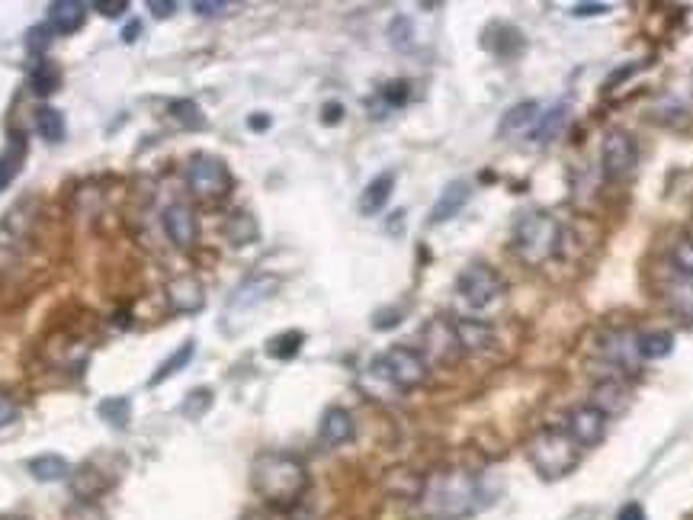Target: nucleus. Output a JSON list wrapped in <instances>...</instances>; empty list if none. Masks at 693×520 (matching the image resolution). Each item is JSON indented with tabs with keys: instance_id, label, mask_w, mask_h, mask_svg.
<instances>
[{
	"instance_id": "f257e3e1",
	"label": "nucleus",
	"mask_w": 693,
	"mask_h": 520,
	"mask_svg": "<svg viewBox=\"0 0 693 520\" xmlns=\"http://www.w3.org/2000/svg\"><path fill=\"white\" fill-rule=\"evenodd\" d=\"M418 501L427 520H466L485 504V488L469 469H440L421 482Z\"/></svg>"
},
{
	"instance_id": "f03ea898",
	"label": "nucleus",
	"mask_w": 693,
	"mask_h": 520,
	"mask_svg": "<svg viewBox=\"0 0 693 520\" xmlns=\"http://www.w3.org/2000/svg\"><path fill=\"white\" fill-rule=\"evenodd\" d=\"M424 379H427L424 354L414 347L398 344L366 366L360 386L366 389V395H373V399H392V395L414 392L418 386H424Z\"/></svg>"
},
{
	"instance_id": "7ed1b4c3",
	"label": "nucleus",
	"mask_w": 693,
	"mask_h": 520,
	"mask_svg": "<svg viewBox=\"0 0 693 520\" xmlns=\"http://www.w3.org/2000/svg\"><path fill=\"white\" fill-rule=\"evenodd\" d=\"M251 485L254 492L264 498L267 504H276V508H292L308 488V469L299 456L292 453H260L254 460L251 469Z\"/></svg>"
},
{
	"instance_id": "20e7f679",
	"label": "nucleus",
	"mask_w": 693,
	"mask_h": 520,
	"mask_svg": "<svg viewBox=\"0 0 693 520\" xmlns=\"http://www.w3.org/2000/svg\"><path fill=\"white\" fill-rule=\"evenodd\" d=\"M562 244V225L552 212L530 209L514 222V254L527 267H539L556 257Z\"/></svg>"
},
{
	"instance_id": "39448f33",
	"label": "nucleus",
	"mask_w": 693,
	"mask_h": 520,
	"mask_svg": "<svg viewBox=\"0 0 693 520\" xmlns=\"http://www.w3.org/2000/svg\"><path fill=\"white\" fill-rule=\"evenodd\" d=\"M527 456H530L533 469L539 472V479L559 482L578 466L581 447L572 440V434H568L565 427H543V431H536L530 437Z\"/></svg>"
},
{
	"instance_id": "423d86ee",
	"label": "nucleus",
	"mask_w": 693,
	"mask_h": 520,
	"mask_svg": "<svg viewBox=\"0 0 693 520\" xmlns=\"http://www.w3.org/2000/svg\"><path fill=\"white\" fill-rule=\"evenodd\" d=\"M36 216H39L36 196H26V200L4 212V219H0V273L10 270L20 260L26 241L36 228Z\"/></svg>"
},
{
	"instance_id": "0eeeda50",
	"label": "nucleus",
	"mask_w": 693,
	"mask_h": 520,
	"mask_svg": "<svg viewBox=\"0 0 693 520\" xmlns=\"http://www.w3.org/2000/svg\"><path fill=\"white\" fill-rule=\"evenodd\" d=\"M231 171L222 158L215 155H193L187 164V190L199 203H219L231 193Z\"/></svg>"
},
{
	"instance_id": "6e6552de",
	"label": "nucleus",
	"mask_w": 693,
	"mask_h": 520,
	"mask_svg": "<svg viewBox=\"0 0 693 520\" xmlns=\"http://www.w3.org/2000/svg\"><path fill=\"white\" fill-rule=\"evenodd\" d=\"M501 293H504V280L498 277V270H491L488 264H469L456 277V296L472 312L488 309L491 302L501 299Z\"/></svg>"
},
{
	"instance_id": "1a4fd4ad",
	"label": "nucleus",
	"mask_w": 693,
	"mask_h": 520,
	"mask_svg": "<svg viewBox=\"0 0 693 520\" xmlns=\"http://www.w3.org/2000/svg\"><path fill=\"white\" fill-rule=\"evenodd\" d=\"M68 485H71V495L77 504H97V498L106 495L116 485V469H106L103 460L90 456L87 463L71 469Z\"/></svg>"
},
{
	"instance_id": "9d476101",
	"label": "nucleus",
	"mask_w": 693,
	"mask_h": 520,
	"mask_svg": "<svg viewBox=\"0 0 693 520\" xmlns=\"http://www.w3.org/2000/svg\"><path fill=\"white\" fill-rule=\"evenodd\" d=\"M639 164V145L629 132L613 129L604 139V151H600V167H604L607 180H626Z\"/></svg>"
},
{
	"instance_id": "9b49d317",
	"label": "nucleus",
	"mask_w": 693,
	"mask_h": 520,
	"mask_svg": "<svg viewBox=\"0 0 693 520\" xmlns=\"http://www.w3.org/2000/svg\"><path fill=\"white\" fill-rule=\"evenodd\" d=\"M421 341H424V360H434V363H453L462 347H459V338H456V321L450 318H430L424 331H421Z\"/></svg>"
},
{
	"instance_id": "f8f14e48",
	"label": "nucleus",
	"mask_w": 693,
	"mask_h": 520,
	"mask_svg": "<svg viewBox=\"0 0 693 520\" xmlns=\"http://www.w3.org/2000/svg\"><path fill=\"white\" fill-rule=\"evenodd\" d=\"M607 421H610V418H607L600 408L581 405V408L572 411V415H568L565 431L572 434V440L578 443L581 450H591V447H597V443L607 437Z\"/></svg>"
},
{
	"instance_id": "ddd939ff",
	"label": "nucleus",
	"mask_w": 693,
	"mask_h": 520,
	"mask_svg": "<svg viewBox=\"0 0 693 520\" xmlns=\"http://www.w3.org/2000/svg\"><path fill=\"white\" fill-rule=\"evenodd\" d=\"M161 225H164L167 241H171L177 251H190L196 244L199 222H196V212H193L190 203H171V206H167L164 216H161Z\"/></svg>"
},
{
	"instance_id": "4468645a",
	"label": "nucleus",
	"mask_w": 693,
	"mask_h": 520,
	"mask_svg": "<svg viewBox=\"0 0 693 520\" xmlns=\"http://www.w3.org/2000/svg\"><path fill=\"white\" fill-rule=\"evenodd\" d=\"M167 305L177 312V315H196L206 309V286L193 273H180L171 283H167Z\"/></svg>"
},
{
	"instance_id": "2eb2a0df",
	"label": "nucleus",
	"mask_w": 693,
	"mask_h": 520,
	"mask_svg": "<svg viewBox=\"0 0 693 520\" xmlns=\"http://www.w3.org/2000/svg\"><path fill=\"white\" fill-rule=\"evenodd\" d=\"M276 293H280V280L270 277V273H257V277L244 280L235 293L228 299V312H251L257 305L270 302Z\"/></svg>"
},
{
	"instance_id": "dca6fc26",
	"label": "nucleus",
	"mask_w": 693,
	"mask_h": 520,
	"mask_svg": "<svg viewBox=\"0 0 693 520\" xmlns=\"http://www.w3.org/2000/svg\"><path fill=\"white\" fill-rule=\"evenodd\" d=\"M353 434H357V424H353V415L347 408L341 405H331L325 415H321V424H318V440L325 443L328 450L334 447H344V443L353 440Z\"/></svg>"
},
{
	"instance_id": "f3484780",
	"label": "nucleus",
	"mask_w": 693,
	"mask_h": 520,
	"mask_svg": "<svg viewBox=\"0 0 693 520\" xmlns=\"http://www.w3.org/2000/svg\"><path fill=\"white\" fill-rule=\"evenodd\" d=\"M482 45H485V49H488L491 55H495V58L511 61V58L523 55V49H527V39H523L520 29L511 26V23H491V26L485 29Z\"/></svg>"
},
{
	"instance_id": "a211bd4d",
	"label": "nucleus",
	"mask_w": 693,
	"mask_h": 520,
	"mask_svg": "<svg viewBox=\"0 0 693 520\" xmlns=\"http://www.w3.org/2000/svg\"><path fill=\"white\" fill-rule=\"evenodd\" d=\"M45 23L58 36L81 33L87 23V4H81V0H55V4H49V13H45Z\"/></svg>"
},
{
	"instance_id": "6ab92c4d",
	"label": "nucleus",
	"mask_w": 693,
	"mask_h": 520,
	"mask_svg": "<svg viewBox=\"0 0 693 520\" xmlns=\"http://www.w3.org/2000/svg\"><path fill=\"white\" fill-rule=\"evenodd\" d=\"M469 196H472V187L466 180H450L446 183V187L440 190V196H437V203H434V209H430V225H443V222H450L453 216H459L462 209H466V203H469Z\"/></svg>"
},
{
	"instance_id": "aec40b11",
	"label": "nucleus",
	"mask_w": 693,
	"mask_h": 520,
	"mask_svg": "<svg viewBox=\"0 0 693 520\" xmlns=\"http://www.w3.org/2000/svg\"><path fill=\"white\" fill-rule=\"evenodd\" d=\"M395 190V171H382L366 183V190L360 193V216H379V212L389 206V196Z\"/></svg>"
},
{
	"instance_id": "412c9836",
	"label": "nucleus",
	"mask_w": 693,
	"mask_h": 520,
	"mask_svg": "<svg viewBox=\"0 0 693 520\" xmlns=\"http://www.w3.org/2000/svg\"><path fill=\"white\" fill-rule=\"evenodd\" d=\"M23 161H26V135L17 132V135H10V142L4 148H0V193L20 177Z\"/></svg>"
},
{
	"instance_id": "4be33fe9",
	"label": "nucleus",
	"mask_w": 693,
	"mask_h": 520,
	"mask_svg": "<svg viewBox=\"0 0 693 520\" xmlns=\"http://www.w3.org/2000/svg\"><path fill=\"white\" fill-rule=\"evenodd\" d=\"M565 122H568V103H556V106H549V110L539 113L536 119V126L530 129V139L536 145H549V142H556L562 129H565Z\"/></svg>"
},
{
	"instance_id": "5701e85b",
	"label": "nucleus",
	"mask_w": 693,
	"mask_h": 520,
	"mask_svg": "<svg viewBox=\"0 0 693 520\" xmlns=\"http://www.w3.org/2000/svg\"><path fill=\"white\" fill-rule=\"evenodd\" d=\"M222 232L235 248H248V244H254L260 238V225L248 209H235V212H228Z\"/></svg>"
},
{
	"instance_id": "b1692460",
	"label": "nucleus",
	"mask_w": 693,
	"mask_h": 520,
	"mask_svg": "<svg viewBox=\"0 0 693 520\" xmlns=\"http://www.w3.org/2000/svg\"><path fill=\"white\" fill-rule=\"evenodd\" d=\"M539 113H543V110H539L536 100H523V103L511 106V110H507L504 119H501L498 135H501V139H511V135H517V132H530L533 122L539 119Z\"/></svg>"
},
{
	"instance_id": "393cba45",
	"label": "nucleus",
	"mask_w": 693,
	"mask_h": 520,
	"mask_svg": "<svg viewBox=\"0 0 693 520\" xmlns=\"http://www.w3.org/2000/svg\"><path fill=\"white\" fill-rule=\"evenodd\" d=\"M29 476H33L36 482H61V479H71V463L65 460V456L58 453H42V456H33V460L26 463Z\"/></svg>"
},
{
	"instance_id": "a878e982",
	"label": "nucleus",
	"mask_w": 693,
	"mask_h": 520,
	"mask_svg": "<svg viewBox=\"0 0 693 520\" xmlns=\"http://www.w3.org/2000/svg\"><path fill=\"white\" fill-rule=\"evenodd\" d=\"M58 87H61V68L52 58H39L33 71H29V90L36 97H52Z\"/></svg>"
},
{
	"instance_id": "bb28decb",
	"label": "nucleus",
	"mask_w": 693,
	"mask_h": 520,
	"mask_svg": "<svg viewBox=\"0 0 693 520\" xmlns=\"http://www.w3.org/2000/svg\"><path fill=\"white\" fill-rule=\"evenodd\" d=\"M626 389H623V382L620 379H604V382H597L594 392H591V405L600 408L604 415H616V411H623L626 408Z\"/></svg>"
},
{
	"instance_id": "cd10ccee",
	"label": "nucleus",
	"mask_w": 693,
	"mask_h": 520,
	"mask_svg": "<svg viewBox=\"0 0 693 520\" xmlns=\"http://www.w3.org/2000/svg\"><path fill=\"white\" fill-rule=\"evenodd\" d=\"M456 338H459L462 354H469V350H482L491 344V325H485V321H479V318H462V321H456Z\"/></svg>"
},
{
	"instance_id": "c85d7f7f",
	"label": "nucleus",
	"mask_w": 693,
	"mask_h": 520,
	"mask_svg": "<svg viewBox=\"0 0 693 520\" xmlns=\"http://www.w3.org/2000/svg\"><path fill=\"white\" fill-rule=\"evenodd\" d=\"M671 350H674V334L671 331H645L636 338L639 360H665Z\"/></svg>"
},
{
	"instance_id": "c756f323",
	"label": "nucleus",
	"mask_w": 693,
	"mask_h": 520,
	"mask_svg": "<svg viewBox=\"0 0 693 520\" xmlns=\"http://www.w3.org/2000/svg\"><path fill=\"white\" fill-rule=\"evenodd\" d=\"M193 354H196V341H183V344L174 350V354L158 366V373H154V376L148 379V386H161V382H167L171 376H177V373L183 370V366H190Z\"/></svg>"
},
{
	"instance_id": "7c9ffc66",
	"label": "nucleus",
	"mask_w": 693,
	"mask_h": 520,
	"mask_svg": "<svg viewBox=\"0 0 693 520\" xmlns=\"http://www.w3.org/2000/svg\"><path fill=\"white\" fill-rule=\"evenodd\" d=\"M97 415L110 427H116V431H126L129 421H132V402L126 399V395H110V399H103L97 405Z\"/></svg>"
},
{
	"instance_id": "2f4dec72",
	"label": "nucleus",
	"mask_w": 693,
	"mask_h": 520,
	"mask_svg": "<svg viewBox=\"0 0 693 520\" xmlns=\"http://www.w3.org/2000/svg\"><path fill=\"white\" fill-rule=\"evenodd\" d=\"M665 296H668V305H671L677 315L693 321V280L677 277V273H674V280L668 283V293Z\"/></svg>"
},
{
	"instance_id": "473e14b6",
	"label": "nucleus",
	"mask_w": 693,
	"mask_h": 520,
	"mask_svg": "<svg viewBox=\"0 0 693 520\" xmlns=\"http://www.w3.org/2000/svg\"><path fill=\"white\" fill-rule=\"evenodd\" d=\"M36 132L49 145H58L61 139H65V116H61L55 106H39V110H36Z\"/></svg>"
},
{
	"instance_id": "72a5a7b5",
	"label": "nucleus",
	"mask_w": 693,
	"mask_h": 520,
	"mask_svg": "<svg viewBox=\"0 0 693 520\" xmlns=\"http://www.w3.org/2000/svg\"><path fill=\"white\" fill-rule=\"evenodd\" d=\"M171 119L177 122L180 129H187V132L206 129V116H203V110H199L196 100H174L171 103Z\"/></svg>"
},
{
	"instance_id": "f704fd0d",
	"label": "nucleus",
	"mask_w": 693,
	"mask_h": 520,
	"mask_svg": "<svg viewBox=\"0 0 693 520\" xmlns=\"http://www.w3.org/2000/svg\"><path fill=\"white\" fill-rule=\"evenodd\" d=\"M302 344H305L302 331H283V334H276V338L267 341V354L273 360H292L302 350Z\"/></svg>"
},
{
	"instance_id": "c9c22d12",
	"label": "nucleus",
	"mask_w": 693,
	"mask_h": 520,
	"mask_svg": "<svg viewBox=\"0 0 693 520\" xmlns=\"http://www.w3.org/2000/svg\"><path fill=\"white\" fill-rule=\"evenodd\" d=\"M209 408H212V389H193L187 399H183L180 405V415L187 418V421H199L203 415H209Z\"/></svg>"
},
{
	"instance_id": "e433bc0d",
	"label": "nucleus",
	"mask_w": 693,
	"mask_h": 520,
	"mask_svg": "<svg viewBox=\"0 0 693 520\" xmlns=\"http://www.w3.org/2000/svg\"><path fill=\"white\" fill-rule=\"evenodd\" d=\"M671 270L677 273V277L693 280V238L674 241V248H671Z\"/></svg>"
},
{
	"instance_id": "4c0bfd02",
	"label": "nucleus",
	"mask_w": 693,
	"mask_h": 520,
	"mask_svg": "<svg viewBox=\"0 0 693 520\" xmlns=\"http://www.w3.org/2000/svg\"><path fill=\"white\" fill-rule=\"evenodd\" d=\"M389 42H392V49L398 52H411L414 49V26L408 17H395L389 23Z\"/></svg>"
},
{
	"instance_id": "58836bf2",
	"label": "nucleus",
	"mask_w": 693,
	"mask_h": 520,
	"mask_svg": "<svg viewBox=\"0 0 693 520\" xmlns=\"http://www.w3.org/2000/svg\"><path fill=\"white\" fill-rule=\"evenodd\" d=\"M49 45H52V26H49V23H39V26H33V29L26 33V52L33 55L36 61L45 58V52H49Z\"/></svg>"
},
{
	"instance_id": "ea45409f",
	"label": "nucleus",
	"mask_w": 693,
	"mask_h": 520,
	"mask_svg": "<svg viewBox=\"0 0 693 520\" xmlns=\"http://www.w3.org/2000/svg\"><path fill=\"white\" fill-rule=\"evenodd\" d=\"M411 97V90H408V81H392V84H385L379 90V103H382V110H398V106H405Z\"/></svg>"
},
{
	"instance_id": "a19ab883",
	"label": "nucleus",
	"mask_w": 693,
	"mask_h": 520,
	"mask_svg": "<svg viewBox=\"0 0 693 520\" xmlns=\"http://www.w3.org/2000/svg\"><path fill=\"white\" fill-rule=\"evenodd\" d=\"M17 418H20L17 399H13L10 392L0 389V431H4V427H10V424H17Z\"/></svg>"
},
{
	"instance_id": "79ce46f5",
	"label": "nucleus",
	"mask_w": 693,
	"mask_h": 520,
	"mask_svg": "<svg viewBox=\"0 0 693 520\" xmlns=\"http://www.w3.org/2000/svg\"><path fill=\"white\" fill-rule=\"evenodd\" d=\"M193 10H196V17L215 20V17H225V13L231 10V4H222V0H196Z\"/></svg>"
},
{
	"instance_id": "37998d69",
	"label": "nucleus",
	"mask_w": 693,
	"mask_h": 520,
	"mask_svg": "<svg viewBox=\"0 0 693 520\" xmlns=\"http://www.w3.org/2000/svg\"><path fill=\"white\" fill-rule=\"evenodd\" d=\"M94 10L100 13V17H106V20H116V17H122V13L129 10V4H126V0H97Z\"/></svg>"
},
{
	"instance_id": "c03bdc74",
	"label": "nucleus",
	"mask_w": 693,
	"mask_h": 520,
	"mask_svg": "<svg viewBox=\"0 0 693 520\" xmlns=\"http://www.w3.org/2000/svg\"><path fill=\"white\" fill-rule=\"evenodd\" d=\"M148 10H151L154 20H171L177 13V4L174 0H148Z\"/></svg>"
},
{
	"instance_id": "a18cd8bd",
	"label": "nucleus",
	"mask_w": 693,
	"mask_h": 520,
	"mask_svg": "<svg viewBox=\"0 0 693 520\" xmlns=\"http://www.w3.org/2000/svg\"><path fill=\"white\" fill-rule=\"evenodd\" d=\"M68 520H106L97 504H74V511H68Z\"/></svg>"
},
{
	"instance_id": "49530a36",
	"label": "nucleus",
	"mask_w": 693,
	"mask_h": 520,
	"mask_svg": "<svg viewBox=\"0 0 693 520\" xmlns=\"http://www.w3.org/2000/svg\"><path fill=\"white\" fill-rule=\"evenodd\" d=\"M613 7L610 4H575L572 7V17H607V13H610Z\"/></svg>"
},
{
	"instance_id": "de8ad7c7",
	"label": "nucleus",
	"mask_w": 693,
	"mask_h": 520,
	"mask_svg": "<svg viewBox=\"0 0 693 520\" xmlns=\"http://www.w3.org/2000/svg\"><path fill=\"white\" fill-rule=\"evenodd\" d=\"M639 68H642V61H636V65H626V68H616V71L610 74V78H607V84H604V87H607V90H613L616 84H623L626 78H633V74H636Z\"/></svg>"
},
{
	"instance_id": "09e8293b",
	"label": "nucleus",
	"mask_w": 693,
	"mask_h": 520,
	"mask_svg": "<svg viewBox=\"0 0 693 520\" xmlns=\"http://www.w3.org/2000/svg\"><path fill=\"white\" fill-rule=\"evenodd\" d=\"M341 119H344V106L341 103H325V106H321V122H325V126H337Z\"/></svg>"
},
{
	"instance_id": "8fccbe9b",
	"label": "nucleus",
	"mask_w": 693,
	"mask_h": 520,
	"mask_svg": "<svg viewBox=\"0 0 693 520\" xmlns=\"http://www.w3.org/2000/svg\"><path fill=\"white\" fill-rule=\"evenodd\" d=\"M616 520H649L642 511V504H626V508H620V514H616Z\"/></svg>"
},
{
	"instance_id": "3c124183",
	"label": "nucleus",
	"mask_w": 693,
	"mask_h": 520,
	"mask_svg": "<svg viewBox=\"0 0 693 520\" xmlns=\"http://www.w3.org/2000/svg\"><path fill=\"white\" fill-rule=\"evenodd\" d=\"M373 325H376V328H395V325H398V312H379Z\"/></svg>"
},
{
	"instance_id": "603ef678",
	"label": "nucleus",
	"mask_w": 693,
	"mask_h": 520,
	"mask_svg": "<svg viewBox=\"0 0 693 520\" xmlns=\"http://www.w3.org/2000/svg\"><path fill=\"white\" fill-rule=\"evenodd\" d=\"M138 33H142V23H138V20H132L126 29H122V42H126V45H132V42L138 39Z\"/></svg>"
},
{
	"instance_id": "864d4df0",
	"label": "nucleus",
	"mask_w": 693,
	"mask_h": 520,
	"mask_svg": "<svg viewBox=\"0 0 693 520\" xmlns=\"http://www.w3.org/2000/svg\"><path fill=\"white\" fill-rule=\"evenodd\" d=\"M248 126H251V129H267V126H270V119H267V116H251V119H248Z\"/></svg>"
},
{
	"instance_id": "5fc2aeb1",
	"label": "nucleus",
	"mask_w": 693,
	"mask_h": 520,
	"mask_svg": "<svg viewBox=\"0 0 693 520\" xmlns=\"http://www.w3.org/2000/svg\"><path fill=\"white\" fill-rule=\"evenodd\" d=\"M244 520H267V517H260V514H248V517H244Z\"/></svg>"
},
{
	"instance_id": "6e6d98bb",
	"label": "nucleus",
	"mask_w": 693,
	"mask_h": 520,
	"mask_svg": "<svg viewBox=\"0 0 693 520\" xmlns=\"http://www.w3.org/2000/svg\"><path fill=\"white\" fill-rule=\"evenodd\" d=\"M0 520H4V517H0Z\"/></svg>"
}]
</instances>
